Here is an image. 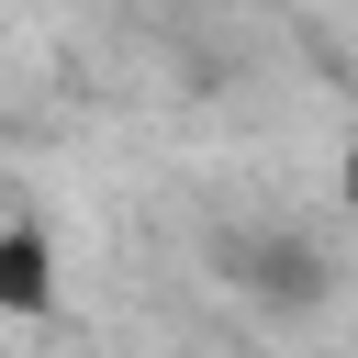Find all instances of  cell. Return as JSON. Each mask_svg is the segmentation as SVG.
<instances>
[{
    "label": "cell",
    "mask_w": 358,
    "mask_h": 358,
    "mask_svg": "<svg viewBox=\"0 0 358 358\" xmlns=\"http://www.w3.org/2000/svg\"><path fill=\"white\" fill-rule=\"evenodd\" d=\"M56 302H67V280H56V235H45L34 213L0 201V313H11V324H45Z\"/></svg>",
    "instance_id": "1"
},
{
    "label": "cell",
    "mask_w": 358,
    "mask_h": 358,
    "mask_svg": "<svg viewBox=\"0 0 358 358\" xmlns=\"http://www.w3.org/2000/svg\"><path fill=\"white\" fill-rule=\"evenodd\" d=\"M336 201L358 213V123H347V145H336Z\"/></svg>",
    "instance_id": "2"
}]
</instances>
